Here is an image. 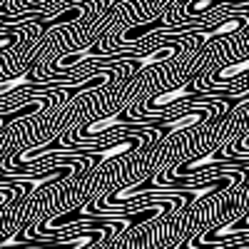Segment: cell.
I'll return each mask as SVG.
<instances>
[{"label":"cell","instance_id":"cell-4","mask_svg":"<svg viewBox=\"0 0 249 249\" xmlns=\"http://www.w3.org/2000/svg\"><path fill=\"white\" fill-rule=\"evenodd\" d=\"M244 28V18L242 15H230L227 20H222V23H217L214 28H210V30H197L195 35H197V40L199 43H210V40H214V37H224V35H234L237 30H242Z\"/></svg>","mask_w":249,"mask_h":249},{"label":"cell","instance_id":"cell-9","mask_svg":"<svg viewBox=\"0 0 249 249\" xmlns=\"http://www.w3.org/2000/svg\"><path fill=\"white\" fill-rule=\"evenodd\" d=\"M18 43V35L15 33H5V35H0V50H8Z\"/></svg>","mask_w":249,"mask_h":249},{"label":"cell","instance_id":"cell-12","mask_svg":"<svg viewBox=\"0 0 249 249\" xmlns=\"http://www.w3.org/2000/svg\"><path fill=\"white\" fill-rule=\"evenodd\" d=\"M117 3H120V0H112V5H110V10H112V8H115V5H117Z\"/></svg>","mask_w":249,"mask_h":249},{"label":"cell","instance_id":"cell-13","mask_svg":"<svg viewBox=\"0 0 249 249\" xmlns=\"http://www.w3.org/2000/svg\"><path fill=\"white\" fill-rule=\"evenodd\" d=\"M242 5H244V8H247V10H249V0H247V3H242Z\"/></svg>","mask_w":249,"mask_h":249},{"label":"cell","instance_id":"cell-1","mask_svg":"<svg viewBox=\"0 0 249 249\" xmlns=\"http://www.w3.org/2000/svg\"><path fill=\"white\" fill-rule=\"evenodd\" d=\"M214 105H199V107H190V105H184V112H177L172 117H157L155 124H152V130H160L162 137H170L175 132H182L187 127H195L197 122L207 120V115H212Z\"/></svg>","mask_w":249,"mask_h":249},{"label":"cell","instance_id":"cell-3","mask_svg":"<svg viewBox=\"0 0 249 249\" xmlns=\"http://www.w3.org/2000/svg\"><path fill=\"white\" fill-rule=\"evenodd\" d=\"M182 50V43H170V45H162V48H155L150 53H137L132 57H127L124 62H132L135 70H142V68H150V65H157V62H164V60H172L177 53Z\"/></svg>","mask_w":249,"mask_h":249},{"label":"cell","instance_id":"cell-7","mask_svg":"<svg viewBox=\"0 0 249 249\" xmlns=\"http://www.w3.org/2000/svg\"><path fill=\"white\" fill-rule=\"evenodd\" d=\"M239 75H249V60H239V62H232V65H227V68H222V70H217L214 75H212V80L207 82V85H222V82H230V80H234V77H239Z\"/></svg>","mask_w":249,"mask_h":249},{"label":"cell","instance_id":"cell-2","mask_svg":"<svg viewBox=\"0 0 249 249\" xmlns=\"http://www.w3.org/2000/svg\"><path fill=\"white\" fill-rule=\"evenodd\" d=\"M195 102V100H199V102H207L210 97L204 95V90H195L192 85H179V88H175V90H167V92H160V95H155L147 105H144V117H147L150 112H160L162 107H170V105H175V102Z\"/></svg>","mask_w":249,"mask_h":249},{"label":"cell","instance_id":"cell-8","mask_svg":"<svg viewBox=\"0 0 249 249\" xmlns=\"http://www.w3.org/2000/svg\"><path fill=\"white\" fill-rule=\"evenodd\" d=\"M222 3H232V5H239V0H192L190 5H187V10H184V15L190 18V20H197L202 13L207 15L212 8H217V5H222Z\"/></svg>","mask_w":249,"mask_h":249},{"label":"cell","instance_id":"cell-5","mask_svg":"<svg viewBox=\"0 0 249 249\" xmlns=\"http://www.w3.org/2000/svg\"><path fill=\"white\" fill-rule=\"evenodd\" d=\"M88 10L82 8V5H70V8H65L62 13H57L55 18H50V20H43V15H37V18H33V23L35 25H40V33H48L50 28H55V25H62V23H72V20H77V18H82Z\"/></svg>","mask_w":249,"mask_h":249},{"label":"cell","instance_id":"cell-10","mask_svg":"<svg viewBox=\"0 0 249 249\" xmlns=\"http://www.w3.org/2000/svg\"><path fill=\"white\" fill-rule=\"evenodd\" d=\"M28 3H33V5H43L45 0H28Z\"/></svg>","mask_w":249,"mask_h":249},{"label":"cell","instance_id":"cell-6","mask_svg":"<svg viewBox=\"0 0 249 249\" xmlns=\"http://www.w3.org/2000/svg\"><path fill=\"white\" fill-rule=\"evenodd\" d=\"M175 30V28H167V20L164 18H157V20H150V23H142V25H132L122 33V43H137V40H144V35H150L155 30Z\"/></svg>","mask_w":249,"mask_h":249},{"label":"cell","instance_id":"cell-11","mask_svg":"<svg viewBox=\"0 0 249 249\" xmlns=\"http://www.w3.org/2000/svg\"><path fill=\"white\" fill-rule=\"evenodd\" d=\"M5 15V3H0V18Z\"/></svg>","mask_w":249,"mask_h":249}]
</instances>
